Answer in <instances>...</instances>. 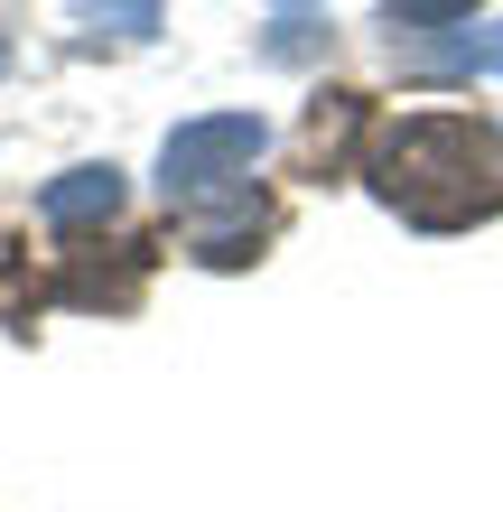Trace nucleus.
<instances>
[{
  "instance_id": "20e7f679",
  "label": "nucleus",
  "mask_w": 503,
  "mask_h": 512,
  "mask_svg": "<svg viewBox=\"0 0 503 512\" xmlns=\"http://www.w3.org/2000/svg\"><path fill=\"white\" fill-rule=\"evenodd\" d=\"M438 19H476V0H382V28H392V38H420Z\"/></svg>"
},
{
  "instance_id": "7ed1b4c3",
  "label": "nucleus",
  "mask_w": 503,
  "mask_h": 512,
  "mask_svg": "<svg viewBox=\"0 0 503 512\" xmlns=\"http://www.w3.org/2000/svg\"><path fill=\"white\" fill-rule=\"evenodd\" d=\"M38 215L56 233H84V224H112L122 215V168H66L56 187L38 196Z\"/></svg>"
},
{
  "instance_id": "f257e3e1",
  "label": "nucleus",
  "mask_w": 503,
  "mask_h": 512,
  "mask_svg": "<svg viewBox=\"0 0 503 512\" xmlns=\"http://www.w3.org/2000/svg\"><path fill=\"white\" fill-rule=\"evenodd\" d=\"M364 177L410 224L448 233V224H476L503 205V140L485 122H466V112H410V122H392L373 140Z\"/></svg>"
},
{
  "instance_id": "39448f33",
  "label": "nucleus",
  "mask_w": 503,
  "mask_h": 512,
  "mask_svg": "<svg viewBox=\"0 0 503 512\" xmlns=\"http://www.w3.org/2000/svg\"><path fill=\"white\" fill-rule=\"evenodd\" d=\"M84 28H112V38H150L159 28V0H94Z\"/></svg>"
},
{
  "instance_id": "423d86ee",
  "label": "nucleus",
  "mask_w": 503,
  "mask_h": 512,
  "mask_svg": "<svg viewBox=\"0 0 503 512\" xmlns=\"http://www.w3.org/2000/svg\"><path fill=\"white\" fill-rule=\"evenodd\" d=\"M0 66H10V56H0Z\"/></svg>"
},
{
  "instance_id": "f03ea898",
  "label": "nucleus",
  "mask_w": 503,
  "mask_h": 512,
  "mask_svg": "<svg viewBox=\"0 0 503 512\" xmlns=\"http://www.w3.org/2000/svg\"><path fill=\"white\" fill-rule=\"evenodd\" d=\"M271 149V131L252 112H205V122H177L159 149V187L168 196H224L233 177H252V159Z\"/></svg>"
}]
</instances>
